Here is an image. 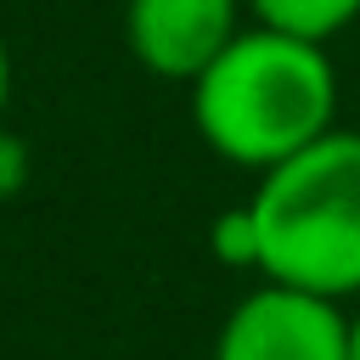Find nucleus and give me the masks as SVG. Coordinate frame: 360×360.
I'll return each instance as SVG.
<instances>
[{
	"mask_svg": "<svg viewBox=\"0 0 360 360\" xmlns=\"http://www.w3.org/2000/svg\"><path fill=\"white\" fill-rule=\"evenodd\" d=\"M191 124L208 152L264 174L338 129V62L315 39L253 22L191 79Z\"/></svg>",
	"mask_w": 360,
	"mask_h": 360,
	"instance_id": "1",
	"label": "nucleus"
},
{
	"mask_svg": "<svg viewBox=\"0 0 360 360\" xmlns=\"http://www.w3.org/2000/svg\"><path fill=\"white\" fill-rule=\"evenodd\" d=\"M259 231V276L315 292H360V129H326L287 163L264 169L248 197Z\"/></svg>",
	"mask_w": 360,
	"mask_h": 360,
	"instance_id": "2",
	"label": "nucleus"
},
{
	"mask_svg": "<svg viewBox=\"0 0 360 360\" xmlns=\"http://www.w3.org/2000/svg\"><path fill=\"white\" fill-rule=\"evenodd\" d=\"M214 360H349V315L332 298L259 281L219 321Z\"/></svg>",
	"mask_w": 360,
	"mask_h": 360,
	"instance_id": "3",
	"label": "nucleus"
},
{
	"mask_svg": "<svg viewBox=\"0 0 360 360\" xmlns=\"http://www.w3.org/2000/svg\"><path fill=\"white\" fill-rule=\"evenodd\" d=\"M248 0H129L124 34L146 73L191 84L236 34Z\"/></svg>",
	"mask_w": 360,
	"mask_h": 360,
	"instance_id": "4",
	"label": "nucleus"
},
{
	"mask_svg": "<svg viewBox=\"0 0 360 360\" xmlns=\"http://www.w3.org/2000/svg\"><path fill=\"white\" fill-rule=\"evenodd\" d=\"M248 11H253V22H264V28H281V34L332 45V39L360 17V0H248Z\"/></svg>",
	"mask_w": 360,
	"mask_h": 360,
	"instance_id": "5",
	"label": "nucleus"
},
{
	"mask_svg": "<svg viewBox=\"0 0 360 360\" xmlns=\"http://www.w3.org/2000/svg\"><path fill=\"white\" fill-rule=\"evenodd\" d=\"M208 248H214V259L231 264V270H259V231H253L248 202L225 208V214L208 225Z\"/></svg>",
	"mask_w": 360,
	"mask_h": 360,
	"instance_id": "6",
	"label": "nucleus"
},
{
	"mask_svg": "<svg viewBox=\"0 0 360 360\" xmlns=\"http://www.w3.org/2000/svg\"><path fill=\"white\" fill-rule=\"evenodd\" d=\"M17 180H22V146L11 135H0V197L17 191Z\"/></svg>",
	"mask_w": 360,
	"mask_h": 360,
	"instance_id": "7",
	"label": "nucleus"
},
{
	"mask_svg": "<svg viewBox=\"0 0 360 360\" xmlns=\"http://www.w3.org/2000/svg\"><path fill=\"white\" fill-rule=\"evenodd\" d=\"M6 96H11V56H6V39H0V112H6Z\"/></svg>",
	"mask_w": 360,
	"mask_h": 360,
	"instance_id": "8",
	"label": "nucleus"
},
{
	"mask_svg": "<svg viewBox=\"0 0 360 360\" xmlns=\"http://www.w3.org/2000/svg\"><path fill=\"white\" fill-rule=\"evenodd\" d=\"M349 360H360V315H349Z\"/></svg>",
	"mask_w": 360,
	"mask_h": 360,
	"instance_id": "9",
	"label": "nucleus"
}]
</instances>
